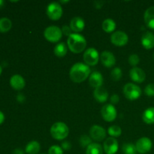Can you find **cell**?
Wrapping results in <instances>:
<instances>
[{"label": "cell", "mask_w": 154, "mask_h": 154, "mask_svg": "<svg viewBox=\"0 0 154 154\" xmlns=\"http://www.w3.org/2000/svg\"><path fill=\"white\" fill-rule=\"evenodd\" d=\"M103 148L98 143H92L87 147L86 154H103Z\"/></svg>", "instance_id": "d4e9b609"}, {"label": "cell", "mask_w": 154, "mask_h": 154, "mask_svg": "<svg viewBox=\"0 0 154 154\" xmlns=\"http://www.w3.org/2000/svg\"><path fill=\"white\" fill-rule=\"evenodd\" d=\"M4 120H5L4 114H3V113L0 111V125H1L3 122H4Z\"/></svg>", "instance_id": "f35d334b"}, {"label": "cell", "mask_w": 154, "mask_h": 154, "mask_svg": "<svg viewBox=\"0 0 154 154\" xmlns=\"http://www.w3.org/2000/svg\"><path fill=\"white\" fill-rule=\"evenodd\" d=\"M119 101H120V98H119L118 95L114 94V95H112V96H111V104H112L113 105H116V104L118 103Z\"/></svg>", "instance_id": "e575fe53"}, {"label": "cell", "mask_w": 154, "mask_h": 154, "mask_svg": "<svg viewBox=\"0 0 154 154\" xmlns=\"http://www.w3.org/2000/svg\"><path fill=\"white\" fill-rule=\"evenodd\" d=\"M67 51L68 48L66 44L63 43V42H60V43H58L56 45L55 48H54V52L57 57H63L67 54Z\"/></svg>", "instance_id": "cb8c5ba5"}, {"label": "cell", "mask_w": 154, "mask_h": 154, "mask_svg": "<svg viewBox=\"0 0 154 154\" xmlns=\"http://www.w3.org/2000/svg\"><path fill=\"white\" fill-rule=\"evenodd\" d=\"M140 62V58L137 54H132V55L129 56V63L132 66H135L139 63Z\"/></svg>", "instance_id": "1f68e13d"}, {"label": "cell", "mask_w": 154, "mask_h": 154, "mask_svg": "<svg viewBox=\"0 0 154 154\" xmlns=\"http://www.w3.org/2000/svg\"><path fill=\"white\" fill-rule=\"evenodd\" d=\"M119 148L118 141L113 137L106 138L103 144V150L106 154H115Z\"/></svg>", "instance_id": "7c38bea8"}, {"label": "cell", "mask_w": 154, "mask_h": 154, "mask_svg": "<svg viewBox=\"0 0 154 154\" xmlns=\"http://www.w3.org/2000/svg\"><path fill=\"white\" fill-rule=\"evenodd\" d=\"M12 154H24V151L21 148H16L13 150Z\"/></svg>", "instance_id": "8d00e7d4"}, {"label": "cell", "mask_w": 154, "mask_h": 154, "mask_svg": "<svg viewBox=\"0 0 154 154\" xmlns=\"http://www.w3.org/2000/svg\"><path fill=\"white\" fill-rule=\"evenodd\" d=\"M48 154H63V150L58 145H53L48 150Z\"/></svg>", "instance_id": "4dcf8cb0"}, {"label": "cell", "mask_w": 154, "mask_h": 154, "mask_svg": "<svg viewBox=\"0 0 154 154\" xmlns=\"http://www.w3.org/2000/svg\"><path fill=\"white\" fill-rule=\"evenodd\" d=\"M152 146H153V144H152L151 140L147 137H142L139 138L135 144L137 152L141 154L148 153L151 150Z\"/></svg>", "instance_id": "9c48e42d"}, {"label": "cell", "mask_w": 154, "mask_h": 154, "mask_svg": "<svg viewBox=\"0 0 154 154\" xmlns=\"http://www.w3.org/2000/svg\"><path fill=\"white\" fill-rule=\"evenodd\" d=\"M111 43L118 47L126 45L129 42V37L127 34L123 31L114 32L111 36Z\"/></svg>", "instance_id": "30bf717a"}, {"label": "cell", "mask_w": 154, "mask_h": 154, "mask_svg": "<svg viewBox=\"0 0 154 154\" xmlns=\"http://www.w3.org/2000/svg\"><path fill=\"white\" fill-rule=\"evenodd\" d=\"M86 65L88 66H96L99 60V54L95 48H90L84 52L83 56Z\"/></svg>", "instance_id": "52a82bcc"}, {"label": "cell", "mask_w": 154, "mask_h": 154, "mask_svg": "<svg viewBox=\"0 0 154 154\" xmlns=\"http://www.w3.org/2000/svg\"><path fill=\"white\" fill-rule=\"evenodd\" d=\"M144 93L149 97L154 96V84H149L144 89Z\"/></svg>", "instance_id": "d6a6232c"}, {"label": "cell", "mask_w": 154, "mask_h": 154, "mask_svg": "<svg viewBox=\"0 0 154 154\" xmlns=\"http://www.w3.org/2000/svg\"><path fill=\"white\" fill-rule=\"evenodd\" d=\"M108 133L111 136H112L113 138H115V137H119L121 135L122 130L120 126H117V125H114V126H111L108 128Z\"/></svg>", "instance_id": "83f0119b"}, {"label": "cell", "mask_w": 154, "mask_h": 154, "mask_svg": "<svg viewBox=\"0 0 154 154\" xmlns=\"http://www.w3.org/2000/svg\"><path fill=\"white\" fill-rule=\"evenodd\" d=\"M144 23L148 28L154 30V6L148 8L144 14Z\"/></svg>", "instance_id": "ffe728a7"}, {"label": "cell", "mask_w": 154, "mask_h": 154, "mask_svg": "<svg viewBox=\"0 0 154 154\" xmlns=\"http://www.w3.org/2000/svg\"><path fill=\"white\" fill-rule=\"evenodd\" d=\"M141 89L136 84L128 83L123 87V94L129 100H136L141 96Z\"/></svg>", "instance_id": "277c9868"}, {"label": "cell", "mask_w": 154, "mask_h": 154, "mask_svg": "<svg viewBox=\"0 0 154 154\" xmlns=\"http://www.w3.org/2000/svg\"><path fill=\"white\" fill-rule=\"evenodd\" d=\"M111 76L114 81H120L122 78V76H123V72H122V70L120 68H114L112 72H111Z\"/></svg>", "instance_id": "f1b7e54d"}, {"label": "cell", "mask_w": 154, "mask_h": 154, "mask_svg": "<svg viewBox=\"0 0 154 154\" xmlns=\"http://www.w3.org/2000/svg\"><path fill=\"white\" fill-rule=\"evenodd\" d=\"M129 77L134 82L142 83L146 78L145 72L144 70L138 67H133L129 71Z\"/></svg>", "instance_id": "4fadbf2b"}, {"label": "cell", "mask_w": 154, "mask_h": 154, "mask_svg": "<svg viewBox=\"0 0 154 154\" xmlns=\"http://www.w3.org/2000/svg\"><path fill=\"white\" fill-rule=\"evenodd\" d=\"M153 59H154V54H153Z\"/></svg>", "instance_id": "b9f144b4"}, {"label": "cell", "mask_w": 154, "mask_h": 154, "mask_svg": "<svg viewBox=\"0 0 154 154\" xmlns=\"http://www.w3.org/2000/svg\"><path fill=\"white\" fill-rule=\"evenodd\" d=\"M12 22L9 18H0V32H7L11 29Z\"/></svg>", "instance_id": "484cf974"}, {"label": "cell", "mask_w": 154, "mask_h": 154, "mask_svg": "<svg viewBox=\"0 0 154 154\" xmlns=\"http://www.w3.org/2000/svg\"><path fill=\"white\" fill-rule=\"evenodd\" d=\"M17 101L19 102H23L24 100H25V97H24V96L23 94H19L17 96Z\"/></svg>", "instance_id": "74e56055"}, {"label": "cell", "mask_w": 154, "mask_h": 154, "mask_svg": "<svg viewBox=\"0 0 154 154\" xmlns=\"http://www.w3.org/2000/svg\"><path fill=\"white\" fill-rule=\"evenodd\" d=\"M100 60L104 66L106 68H111L116 63V58L114 54L110 51H103L101 54Z\"/></svg>", "instance_id": "5bb4252c"}, {"label": "cell", "mask_w": 154, "mask_h": 154, "mask_svg": "<svg viewBox=\"0 0 154 154\" xmlns=\"http://www.w3.org/2000/svg\"><path fill=\"white\" fill-rule=\"evenodd\" d=\"M142 120L147 124L154 123V107H150L144 111L142 115Z\"/></svg>", "instance_id": "7402d4cb"}, {"label": "cell", "mask_w": 154, "mask_h": 154, "mask_svg": "<svg viewBox=\"0 0 154 154\" xmlns=\"http://www.w3.org/2000/svg\"><path fill=\"white\" fill-rule=\"evenodd\" d=\"M106 130L99 125H93L90 129V138L94 141H102L106 138Z\"/></svg>", "instance_id": "8fae6325"}, {"label": "cell", "mask_w": 154, "mask_h": 154, "mask_svg": "<svg viewBox=\"0 0 154 154\" xmlns=\"http://www.w3.org/2000/svg\"><path fill=\"white\" fill-rule=\"evenodd\" d=\"M102 117L105 121L112 122L116 119L117 115V110L112 104H107L102 107L101 110Z\"/></svg>", "instance_id": "ba28073f"}, {"label": "cell", "mask_w": 154, "mask_h": 154, "mask_svg": "<svg viewBox=\"0 0 154 154\" xmlns=\"http://www.w3.org/2000/svg\"><path fill=\"white\" fill-rule=\"evenodd\" d=\"M72 29L70 28V26L67 25L63 26V28H62V32H63V34H64L66 36H70L72 34Z\"/></svg>", "instance_id": "836d02e7"}, {"label": "cell", "mask_w": 154, "mask_h": 154, "mask_svg": "<svg viewBox=\"0 0 154 154\" xmlns=\"http://www.w3.org/2000/svg\"><path fill=\"white\" fill-rule=\"evenodd\" d=\"M4 4H5V2L3 1V0H0V8L3 7Z\"/></svg>", "instance_id": "ab89813d"}, {"label": "cell", "mask_w": 154, "mask_h": 154, "mask_svg": "<svg viewBox=\"0 0 154 154\" xmlns=\"http://www.w3.org/2000/svg\"><path fill=\"white\" fill-rule=\"evenodd\" d=\"M89 84L93 88L102 87L103 84V76L99 72H93L90 74L89 78Z\"/></svg>", "instance_id": "9a60e30c"}, {"label": "cell", "mask_w": 154, "mask_h": 154, "mask_svg": "<svg viewBox=\"0 0 154 154\" xmlns=\"http://www.w3.org/2000/svg\"><path fill=\"white\" fill-rule=\"evenodd\" d=\"M141 45L145 49L150 50L154 48V34L151 32H146L141 37Z\"/></svg>", "instance_id": "e0dca14e"}, {"label": "cell", "mask_w": 154, "mask_h": 154, "mask_svg": "<svg viewBox=\"0 0 154 154\" xmlns=\"http://www.w3.org/2000/svg\"><path fill=\"white\" fill-rule=\"evenodd\" d=\"M47 15L52 20H58L63 15V8L58 2H51L47 7Z\"/></svg>", "instance_id": "8992f818"}, {"label": "cell", "mask_w": 154, "mask_h": 154, "mask_svg": "<svg viewBox=\"0 0 154 154\" xmlns=\"http://www.w3.org/2000/svg\"><path fill=\"white\" fill-rule=\"evenodd\" d=\"M69 129L67 125L63 122L55 123L51 128V135L54 139L61 141L69 135Z\"/></svg>", "instance_id": "3957f363"}, {"label": "cell", "mask_w": 154, "mask_h": 154, "mask_svg": "<svg viewBox=\"0 0 154 154\" xmlns=\"http://www.w3.org/2000/svg\"><path fill=\"white\" fill-rule=\"evenodd\" d=\"M91 138L88 136L87 135H81V138H80V144L82 147H87L89 145L92 144V140L90 139Z\"/></svg>", "instance_id": "f546056e"}, {"label": "cell", "mask_w": 154, "mask_h": 154, "mask_svg": "<svg viewBox=\"0 0 154 154\" xmlns=\"http://www.w3.org/2000/svg\"><path fill=\"white\" fill-rule=\"evenodd\" d=\"M42 154H46V153H42Z\"/></svg>", "instance_id": "7bdbcfd3"}, {"label": "cell", "mask_w": 154, "mask_h": 154, "mask_svg": "<svg viewBox=\"0 0 154 154\" xmlns=\"http://www.w3.org/2000/svg\"><path fill=\"white\" fill-rule=\"evenodd\" d=\"M61 147L63 148V150H70L71 147H72V145H71V144L69 141H64V142L62 144Z\"/></svg>", "instance_id": "d590c367"}, {"label": "cell", "mask_w": 154, "mask_h": 154, "mask_svg": "<svg viewBox=\"0 0 154 154\" xmlns=\"http://www.w3.org/2000/svg\"><path fill=\"white\" fill-rule=\"evenodd\" d=\"M10 84L15 90H21L24 88L26 82L24 78L20 75H14L11 78Z\"/></svg>", "instance_id": "ac0fdd59"}, {"label": "cell", "mask_w": 154, "mask_h": 154, "mask_svg": "<svg viewBox=\"0 0 154 154\" xmlns=\"http://www.w3.org/2000/svg\"><path fill=\"white\" fill-rule=\"evenodd\" d=\"M44 35L46 40L51 43L58 42L63 36V32L61 29L56 26H51L45 29L44 32Z\"/></svg>", "instance_id": "5b68a950"}, {"label": "cell", "mask_w": 154, "mask_h": 154, "mask_svg": "<svg viewBox=\"0 0 154 154\" xmlns=\"http://www.w3.org/2000/svg\"><path fill=\"white\" fill-rule=\"evenodd\" d=\"M93 96H94L95 99L99 103H104L108 100V93L106 89L103 87H98L95 89L93 92Z\"/></svg>", "instance_id": "d6986e66"}, {"label": "cell", "mask_w": 154, "mask_h": 154, "mask_svg": "<svg viewBox=\"0 0 154 154\" xmlns=\"http://www.w3.org/2000/svg\"><path fill=\"white\" fill-rule=\"evenodd\" d=\"M67 46L74 54H80L85 50L87 47V41L82 35L72 33L68 38Z\"/></svg>", "instance_id": "7a4b0ae2"}, {"label": "cell", "mask_w": 154, "mask_h": 154, "mask_svg": "<svg viewBox=\"0 0 154 154\" xmlns=\"http://www.w3.org/2000/svg\"><path fill=\"white\" fill-rule=\"evenodd\" d=\"M85 27V22L81 17H75L70 21V28L76 33L82 32Z\"/></svg>", "instance_id": "2e32d148"}, {"label": "cell", "mask_w": 154, "mask_h": 154, "mask_svg": "<svg viewBox=\"0 0 154 154\" xmlns=\"http://www.w3.org/2000/svg\"><path fill=\"white\" fill-rule=\"evenodd\" d=\"M122 150L124 154H136L137 153L136 147L132 143H126L123 144Z\"/></svg>", "instance_id": "4316f807"}, {"label": "cell", "mask_w": 154, "mask_h": 154, "mask_svg": "<svg viewBox=\"0 0 154 154\" xmlns=\"http://www.w3.org/2000/svg\"><path fill=\"white\" fill-rule=\"evenodd\" d=\"M102 29L107 33H111L115 30L116 29V23L114 20L111 19V18H108L105 19L103 21L102 24Z\"/></svg>", "instance_id": "603a6c76"}, {"label": "cell", "mask_w": 154, "mask_h": 154, "mask_svg": "<svg viewBox=\"0 0 154 154\" xmlns=\"http://www.w3.org/2000/svg\"><path fill=\"white\" fill-rule=\"evenodd\" d=\"M90 67L82 63H78L73 65L69 72L70 79L75 83H81L85 81L90 75Z\"/></svg>", "instance_id": "6da1fadb"}, {"label": "cell", "mask_w": 154, "mask_h": 154, "mask_svg": "<svg viewBox=\"0 0 154 154\" xmlns=\"http://www.w3.org/2000/svg\"><path fill=\"white\" fill-rule=\"evenodd\" d=\"M41 150V145L38 141H32L26 144L25 152L27 154H38Z\"/></svg>", "instance_id": "44dd1931"}, {"label": "cell", "mask_w": 154, "mask_h": 154, "mask_svg": "<svg viewBox=\"0 0 154 154\" xmlns=\"http://www.w3.org/2000/svg\"><path fill=\"white\" fill-rule=\"evenodd\" d=\"M2 72V67L1 65H0V75H1Z\"/></svg>", "instance_id": "60d3db41"}]
</instances>
